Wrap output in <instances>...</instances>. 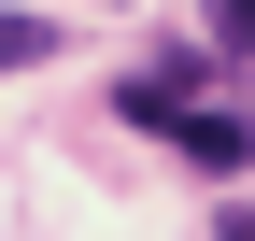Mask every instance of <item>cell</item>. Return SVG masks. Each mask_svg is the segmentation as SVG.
Masks as SVG:
<instances>
[{
    "mask_svg": "<svg viewBox=\"0 0 255 241\" xmlns=\"http://www.w3.org/2000/svg\"><path fill=\"white\" fill-rule=\"evenodd\" d=\"M199 71H213V57H156V71H128V85H114V100H128V114H142V128H170V114H184V100H199Z\"/></svg>",
    "mask_w": 255,
    "mask_h": 241,
    "instance_id": "6da1fadb",
    "label": "cell"
},
{
    "mask_svg": "<svg viewBox=\"0 0 255 241\" xmlns=\"http://www.w3.org/2000/svg\"><path fill=\"white\" fill-rule=\"evenodd\" d=\"M170 142H184L199 170H241V156H255V128H241V114H199V100L170 114Z\"/></svg>",
    "mask_w": 255,
    "mask_h": 241,
    "instance_id": "7a4b0ae2",
    "label": "cell"
},
{
    "mask_svg": "<svg viewBox=\"0 0 255 241\" xmlns=\"http://www.w3.org/2000/svg\"><path fill=\"white\" fill-rule=\"evenodd\" d=\"M43 57H57V28H43V14H0V71H43Z\"/></svg>",
    "mask_w": 255,
    "mask_h": 241,
    "instance_id": "3957f363",
    "label": "cell"
},
{
    "mask_svg": "<svg viewBox=\"0 0 255 241\" xmlns=\"http://www.w3.org/2000/svg\"><path fill=\"white\" fill-rule=\"evenodd\" d=\"M213 28H227V57H255V0H213Z\"/></svg>",
    "mask_w": 255,
    "mask_h": 241,
    "instance_id": "277c9868",
    "label": "cell"
}]
</instances>
